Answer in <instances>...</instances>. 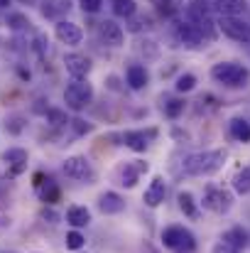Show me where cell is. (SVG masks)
<instances>
[{
	"label": "cell",
	"mask_w": 250,
	"mask_h": 253,
	"mask_svg": "<svg viewBox=\"0 0 250 253\" xmlns=\"http://www.w3.org/2000/svg\"><path fill=\"white\" fill-rule=\"evenodd\" d=\"M226 165V153L223 150H204V153H191L181 160V172L189 177H209L216 174Z\"/></svg>",
	"instance_id": "6da1fadb"
},
{
	"label": "cell",
	"mask_w": 250,
	"mask_h": 253,
	"mask_svg": "<svg viewBox=\"0 0 250 253\" xmlns=\"http://www.w3.org/2000/svg\"><path fill=\"white\" fill-rule=\"evenodd\" d=\"M211 79L228 88H243L250 82V69L238 62H218L211 67Z\"/></svg>",
	"instance_id": "7a4b0ae2"
},
{
	"label": "cell",
	"mask_w": 250,
	"mask_h": 253,
	"mask_svg": "<svg viewBox=\"0 0 250 253\" xmlns=\"http://www.w3.org/2000/svg\"><path fill=\"white\" fill-rule=\"evenodd\" d=\"M162 246L172 253H194L196 251V236L179 224H172L162 229Z\"/></svg>",
	"instance_id": "3957f363"
},
{
	"label": "cell",
	"mask_w": 250,
	"mask_h": 253,
	"mask_svg": "<svg viewBox=\"0 0 250 253\" xmlns=\"http://www.w3.org/2000/svg\"><path fill=\"white\" fill-rule=\"evenodd\" d=\"M93 93L96 91H93V84L88 79H81V82L71 79V84L64 88V103L71 111H83L93 101Z\"/></svg>",
	"instance_id": "277c9868"
},
{
	"label": "cell",
	"mask_w": 250,
	"mask_h": 253,
	"mask_svg": "<svg viewBox=\"0 0 250 253\" xmlns=\"http://www.w3.org/2000/svg\"><path fill=\"white\" fill-rule=\"evenodd\" d=\"M218 32H223L228 40L250 44V22L243 17H218Z\"/></svg>",
	"instance_id": "5b68a950"
},
{
	"label": "cell",
	"mask_w": 250,
	"mask_h": 253,
	"mask_svg": "<svg viewBox=\"0 0 250 253\" xmlns=\"http://www.w3.org/2000/svg\"><path fill=\"white\" fill-rule=\"evenodd\" d=\"M201 204H204V209H209L214 214H228L233 207V194L223 187H206Z\"/></svg>",
	"instance_id": "8992f818"
},
{
	"label": "cell",
	"mask_w": 250,
	"mask_h": 253,
	"mask_svg": "<svg viewBox=\"0 0 250 253\" xmlns=\"http://www.w3.org/2000/svg\"><path fill=\"white\" fill-rule=\"evenodd\" d=\"M64 174L71 177V179H76V182H86V184H91L96 179V169H93L91 160L86 155H71V158H67L64 160Z\"/></svg>",
	"instance_id": "52a82bcc"
},
{
	"label": "cell",
	"mask_w": 250,
	"mask_h": 253,
	"mask_svg": "<svg viewBox=\"0 0 250 253\" xmlns=\"http://www.w3.org/2000/svg\"><path fill=\"white\" fill-rule=\"evenodd\" d=\"M143 172H147V163L133 160V163H120V165L115 168V172H113V177L118 179V184L133 189V187L138 184V179H140Z\"/></svg>",
	"instance_id": "ba28073f"
},
{
	"label": "cell",
	"mask_w": 250,
	"mask_h": 253,
	"mask_svg": "<svg viewBox=\"0 0 250 253\" xmlns=\"http://www.w3.org/2000/svg\"><path fill=\"white\" fill-rule=\"evenodd\" d=\"M0 160H2V165H5L10 177H17V174H22V172L27 169L30 155H27L25 148H7V150L0 155Z\"/></svg>",
	"instance_id": "9c48e42d"
},
{
	"label": "cell",
	"mask_w": 250,
	"mask_h": 253,
	"mask_svg": "<svg viewBox=\"0 0 250 253\" xmlns=\"http://www.w3.org/2000/svg\"><path fill=\"white\" fill-rule=\"evenodd\" d=\"M54 35H57V40H59L62 44H67V47H76V44L83 42L81 25H76V22H71V20H59V22L54 25Z\"/></svg>",
	"instance_id": "30bf717a"
},
{
	"label": "cell",
	"mask_w": 250,
	"mask_h": 253,
	"mask_svg": "<svg viewBox=\"0 0 250 253\" xmlns=\"http://www.w3.org/2000/svg\"><path fill=\"white\" fill-rule=\"evenodd\" d=\"M64 67H67V74H69L71 79H76V82L86 79V77L91 74V69H93L91 59H88L86 54H79V52L64 54Z\"/></svg>",
	"instance_id": "8fae6325"
},
{
	"label": "cell",
	"mask_w": 250,
	"mask_h": 253,
	"mask_svg": "<svg viewBox=\"0 0 250 253\" xmlns=\"http://www.w3.org/2000/svg\"><path fill=\"white\" fill-rule=\"evenodd\" d=\"M155 135H157L155 128H150V130H125V133L120 135V140H123V145L130 148L133 153H145V150L150 148V140H152Z\"/></svg>",
	"instance_id": "7c38bea8"
},
{
	"label": "cell",
	"mask_w": 250,
	"mask_h": 253,
	"mask_svg": "<svg viewBox=\"0 0 250 253\" xmlns=\"http://www.w3.org/2000/svg\"><path fill=\"white\" fill-rule=\"evenodd\" d=\"M177 37H179V42L186 44V47H201L204 42H209V40L204 37V32L199 30V25H194V22H189V20L177 25Z\"/></svg>",
	"instance_id": "4fadbf2b"
},
{
	"label": "cell",
	"mask_w": 250,
	"mask_h": 253,
	"mask_svg": "<svg viewBox=\"0 0 250 253\" xmlns=\"http://www.w3.org/2000/svg\"><path fill=\"white\" fill-rule=\"evenodd\" d=\"M98 35H101V40H103L106 44H110V47H120L123 40H125V32H123V27H120L115 20H103V22H98Z\"/></svg>",
	"instance_id": "5bb4252c"
},
{
	"label": "cell",
	"mask_w": 250,
	"mask_h": 253,
	"mask_svg": "<svg viewBox=\"0 0 250 253\" xmlns=\"http://www.w3.org/2000/svg\"><path fill=\"white\" fill-rule=\"evenodd\" d=\"M165 194H167V184H165V179L157 174V177H152V182L147 184V189H145V194H143V202H145L150 209H157V207L165 202Z\"/></svg>",
	"instance_id": "9a60e30c"
},
{
	"label": "cell",
	"mask_w": 250,
	"mask_h": 253,
	"mask_svg": "<svg viewBox=\"0 0 250 253\" xmlns=\"http://www.w3.org/2000/svg\"><path fill=\"white\" fill-rule=\"evenodd\" d=\"M214 10L221 17H243L250 10L248 0H214Z\"/></svg>",
	"instance_id": "2e32d148"
},
{
	"label": "cell",
	"mask_w": 250,
	"mask_h": 253,
	"mask_svg": "<svg viewBox=\"0 0 250 253\" xmlns=\"http://www.w3.org/2000/svg\"><path fill=\"white\" fill-rule=\"evenodd\" d=\"M98 209H101V214H106V216L120 214V211L125 209V199H123L118 192H103V194L98 197Z\"/></svg>",
	"instance_id": "e0dca14e"
},
{
	"label": "cell",
	"mask_w": 250,
	"mask_h": 253,
	"mask_svg": "<svg viewBox=\"0 0 250 253\" xmlns=\"http://www.w3.org/2000/svg\"><path fill=\"white\" fill-rule=\"evenodd\" d=\"M74 7V0H42V15L49 17V20H62L69 10Z\"/></svg>",
	"instance_id": "ac0fdd59"
},
{
	"label": "cell",
	"mask_w": 250,
	"mask_h": 253,
	"mask_svg": "<svg viewBox=\"0 0 250 253\" xmlns=\"http://www.w3.org/2000/svg\"><path fill=\"white\" fill-rule=\"evenodd\" d=\"M211 10H214V5H211L209 0H189V2H186V20H189V22L211 20Z\"/></svg>",
	"instance_id": "d6986e66"
},
{
	"label": "cell",
	"mask_w": 250,
	"mask_h": 253,
	"mask_svg": "<svg viewBox=\"0 0 250 253\" xmlns=\"http://www.w3.org/2000/svg\"><path fill=\"white\" fill-rule=\"evenodd\" d=\"M226 246H231V249H236V251L243 253V249H248L250 244V234L243 229V226H231L226 234H223V239H221Z\"/></svg>",
	"instance_id": "ffe728a7"
},
{
	"label": "cell",
	"mask_w": 250,
	"mask_h": 253,
	"mask_svg": "<svg viewBox=\"0 0 250 253\" xmlns=\"http://www.w3.org/2000/svg\"><path fill=\"white\" fill-rule=\"evenodd\" d=\"M125 79H128V86L133 91H143L147 86V82H150V74H147V69L143 64H130L125 69Z\"/></svg>",
	"instance_id": "44dd1931"
},
{
	"label": "cell",
	"mask_w": 250,
	"mask_h": 253,
	"mask_svg": "<svg viewBox=\"0 0 250 253\" xmlns=\"http://www.w3.org/2000/svg\"><path fill=\"white\" fill-rule=\"evenodd\" d=\"M67 224H69L71 229H83V226H88V224H91V211H88V207H83V204H71V207L67 209Z\"/></svg>",
	"instance_id": "7402d4cb"
},
{
	"label": "cell",
	"mask_w": 250,
	"mask_h": 253,
	"mask_svg": "<svg viewBox=\"0 0 250 253\" xmlns=\"http://www.w3.org/2000/svg\"><path fill=\"white\" fill-rule=\"evenodd\" d=\"M228 130H231V138H233V140H238V143H250V123L246 118H241V116L231 118Z\"/></svg>",
	"instance_id": "603a6c76"
},
{
	"label": "cell",
	"mask_w": 250,
	"mask_h": 253,
	"mask_svg": "<svg viewBox=\"0 0 250 253\" xmlns=\"http://www.w3.org/2000/svg\"><path fill=\"white\" fill-rule=\"evenodd\" d=\"M177 202H179V211L189 219H199V207H196V199L191 192H179L177 194Z\"/></svg>",
	"instance_id": "cb8c5ba5"
},
{
	"label": "cell",
	"mask_w": 250,
	"mask_h": 253,
	"mask_svg": "<svg viewBox=\"0 0 250 253\" xmlns=\"http://www.w3.org/2000/svg\"><path fill=\"white\" fill-rule=\"evenodd\" d=\"M231 182H233V192H236V194H241V197L250 194V168L238 169Z\"/></svg>",
	"instance_id": "d4e9b609"
},
{
	"label": "cell",
	"mask_w": 250,
	"mask_h": 253,
	"mask_svg": "<svg viewBox=\"0 0 250 253\" xmlns=\"http://www.w3.org/2000/svg\"><path fill=\"white\" fill-rule=\"evenodd\" d=\"M135 12H138V2L135 0H113V15L115 17L130 20Z\"/></svg>",
	"instance_id": "484cf974"
},
{
	"label": "cell",
	"mask_w": 250,
	"mask_h": 253,
	"mask_svg": "<svg viewBox=\"0 0 250 253\" xmlns=\"http://www.w3.org/2000/svg\"><path fill=\"white\" fill-rule=\"evenodd\" d=\"M47 123L54 126V128H62V126H69V118H67V111L62 108H47Z\"/></svg>",
	"instance_id": "4316f807"
},
{
	"label": "cell",
	"mask_w": 250,
	"mask_h": 253,
	"mask_svg": "<svg viewBox=\"0 0 250 253\" xmlns=\"http://www.w3.org/2000/svg\"><path fill=\"white\" fill-rule=\"evenodd\" d=\"M64 244H67V249H69V251H76V253H79L83 246H86V239H83V234L79 231V229H71V231L67 234Z\"/></svg>",
	"instance_id": "83f0119b"
},
{
	"label": "cell",
	"mask_w": 250,
	"mask_h": 253,
	"mask_svg": "<svg viewBox=\"0 0 250 253\" xmlns=\"http://www.w3.org/2000/svg\"><path fill=\"white\" fill-rule=\"evenodd\" d=\"M174 88H177L179 93H189V91H194V88H196V77H194V74H179Z\"/></svg>",
	"instance_id": "f1b7e54d"
},
{
	"label": "cell",
	"mask_w": 250,
	"mask_h": 253,
	"mask_svg": "<svg viewBox=\"0 0 250 253\" xmlns=\"http://www.w3.org/2000/svg\"><path fill=\"white\" fill-rule=\"evenodd\" d=\"M155 10L162 15V17H172L177 15V0H152Z\"/></svg>",
	"instance_id": "f546056e"
},
{
	"label": "cell",
	"mask_w": 250,
	"mask_h": 253,
	"mask_svg": "<svg viewBox=\"0 0 250 253\" xmlns=\"http://www.w3.org/2000/svg\"><path fill=\"white\" fill-rule=\"evenodd\" d=\"M181 113H184V101H179V98H169V101L165 103V116L167 118L174 121V118H179Z\"/></svg>",
	"instance_id": "4dcf8cb0"
},
{
	"label": "cell",
	"mask_w": 250,
	"mask_h": 253,
	"mask_svg": "<svg viewBox=\"0 0 250 253\" xmlns=\"http://www.w3.org/2000/svg\"><path fill=\"white\" fill-rule=\"evenodd\" d=\"M69 126H71L74 135H86V133H91V130H93V126H91V123H86V121H81V118L69 121Z\"/></svg>",
	"instance_id": "1f68e13d"
},
{
	"label": "cell",
	"mask_w": 250,
	"mask_h": 253,
	"mask_svg": "<svg viewBox=\"0 0 250 253\" xmlns=\"http://www.w3.org/2000/svg\"><path fill=\"white\" fill-rule=\"evenodd\" d=\"M79 5H81V10L86 15H96V12H101L103 0H79Z\"/></svg>",
	"instance_id": "d6a6232c"
},
{
	"label": "cell",
	"mask_w": 250,
	"mask_h": 253,
	"mask_svg": "<svg viewBox=\"0 0 250 253\" xmlns=\"http://www.w3.org/2000/svg\"><path fill=\"white\" fill-rule=\"evenodd\" d=\"M130 20H133V22H130V30H133V32H140L143 27H150V20H147L145 15H143V17H135V15H133Z\"/></svg>",
	"instance_id": "836d02e7"
},
{
	"label": "cell",
	"mask_w": 250,
	"mask_h": 253,
	"mask_svg": "<svg viewBox=\"0 0 250 253\" xmlns=\"http://www.w3.org/2000/svg\"><path fill=\"white\" fill-rule=\"evenodd\" d=\"M10 22H12V25H10L12 30H22L25 25H30V20H27L25 15H10Z\"/></svg>",
	"instance_id": "e575fe53"
},
{
	"label": "cell",
	"mask_w": 250,
	"mask_h": 253,
	"mask_svg": "<svg viewBox=\"0 0 250 253\" xmlns=\"http://www.w3.org/2000/svg\"><path fill=\"white\" fill-rule=\"evenodd\" d=\"M214 253H241V251H236V249H231V246H226V244L221 241V244L214 246Z\"/></svg>",
	"instance_id": "d590c367"
},
{
	"label": "cell",
	"mask_w": 250,
	"mask_h": 253,
	"mask_svg": "<svg viewBox=\"0 0 250 253\" xmlns=\"http://www.w3.org/2000/svg\"><path fill=\"white\" fill-rule=\"evenodd\" d=\"M10 121H12L10 133H20V130H22V118H20V116H15V118H10Z\"/></svg>",
	"instance_id": "8d00e7d4"
},
{
	"label": "cell",
	"mask_w": 250,
	"mask_h": 253,
	"mask_svg": "<svg viewBox=\"0 0 250 253\" xmlns=\"http://www.w3.org/2000/svg\"><path fill=\"white\" fill-rule=\"evenodd\" d=\"M42 219H49V224H57V219H59V216H57L52 209H42Z\"/></svg>",
	"instance_id": "74e56055"
},
{
	"label": "cell",
	"mask_w": 250,
	"mask_h": 253,
	"mask_svg": "<svg viewBox=\"0 0 250 253\" xmlns=\"http://www.w3.org/2000/svg\"><path fill=\"white\" fill-rule=\"evenodd\" d=\"M7 5H10V0H0V10H5Z\"/></svg>",
	"instance_id": "f35d334b"
},
{
	"label": "cell",
	"mask_w": 250,
	"mask_h": 253,
	"mask_svg": "<svg viewBox=\"0 0 250 253\" xmlns=\"http://www.w3.org/2000/svg\"><path fill=\"white\" fill-rule=\"evenodd\" d=\"M79 253H81V251H79Z\"/></svg>",
	"instance_id": "ab89813d"
},
{
	"label": "cell",
	"mask_w": 250,
	"mask_h": 253,
	"mask_svg": "<svg viewBox=\"0 0 250 253\" xmlns=\"http://www.w3.org/2000/svg\"><path fill=\"white\" fill-rule=\"evenodd\" d=\"M35 253H37V251H35Z\"/></svg>",
	"instance_id": "60d3db41"
}]
</instances>
